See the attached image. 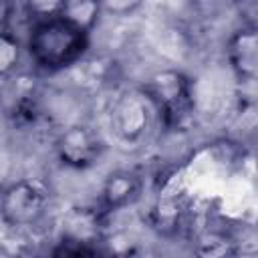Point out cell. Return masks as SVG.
Returning <instances> with one entry per match:
<instances>
[{
    "label": "cell",
    "mask_w": 258,
    "mask_h": 258,
    "mask_svg": "<svg viewBox=\"0 0 258 258\" xmlns=\"http://www.w3.org/2000/svg\"><path fill=\"white\" fill-rule=\"evenodd\" d=\"M147 0H101L103 14L115 16V18H125L135 14L139 8L145 6Z\"/></svg>",
    "instance_id": "11"
},
{
    "label": "cell",
    "mask_w": 258,
    "mask_h": 258,
    "mask_svg": "<svg viewBox=\"0 0 258 258\" xmlns=\"http://www.w3.org/2000/svg\"><path fill=\"white\" fill-rule=\"evenodd\" d=\"M153 107L155 121L165 131H179L196 113L194 81L175 67L151 73L137 87Z\"/></svg>",
    "instance_id": "2"
},
{
    "label": "cell",
    "mask_w": 258,
    "mask_h": 258,
    "mask_svg": "<svg viewBox=\"0 0 258 258\" xmlns=\"http://www.w3.org/2000/svg\"><path fill=\"white\" fill-rule=\"evenodd\" d=\"M56 16L91 34L103 16L101 0H64Z\"/></svg>",
    "instance_id": "8"
},
{
    "label": "cell",
    "mask_w": 258,
    "mask_h": 258,
    "mask_svg": "<svg viewBox=\"0 0 258 258\" xmlns=\"http://www.w3.org/2000/svg\"><path fill=\"white\" fill-rule=\"evenodd\" d=\"M155 121L153 107L139 89L121 91L109 107V131L121 145H139Z\"/></svg>",
    "instance_id": "5"
},
{
    "label": "cell",
    "mask_w": 258,
    "mask_h": 258,
    "mask_svg": "<svg viewBox=\"0 0 258 258\" xmlns=\"http://www.w3.org/2000/svg\"><path fill=\"white\" fill-rule=\"evenodd\" d=\"M62 2L64 0H20L18 4L22 6V10L30 20H38V18L56 16Z\"/></svg>",
    "instance_id": "10"
},
{
    "label": "cell",
    "mask_w": 258,
    "mask_h": 258,
    "mask_svg": "<svg viewBox=\"0 0 258 258\" xmlns=\"http://www.w3.org/2000/svg\"><path fill=\"white\" fill-rule=\"evenodd\" d=\"M12 161H14V157H12L10 149L0 143V189L10 181L8 177L12 173Z\"/></svg>",
    "instance_id": "12"
},
{
    "label": "cell",
    "mask_w": 258,
    "mask_h": 258,
    "mask_svg": "<svg viewBox=\"0 0 258 258\" xmlns=\"http://www.w3.org/2000/svg\"><path fill=\"white\" fill-rule=\"evenodd\" d=\"M14 2H20V0H14Z\"/></svg>",
    "instance_id": "14"
},
{
    "label": "cell",
    "mask_w": 258,
    "mask_h": 258,
    "mask_svg": "<svg viewBox=\"0 0 258 258\" xmlns=\"http://www.w3.org/2000/svg\"><path fill=\"white\" fill-rule=\"evenodd\" d=\"M91 34L60 16L30 20L24 50L32 64L48 75L73 69L89 54Z\"/></svg>",
    "instance_id": "1"
},
{
    "label": "cell",
    "mask_w": 258,
    "mask_h": 258,
    "mask_svg": "<svg viewBox=\"0 0 258 258\" xmlns=\"http://www.w3.org/2000/svg\"><path fill=\"white\" fill-rule=\"evenodd\" d=\"M50 198L36 179H10L0 189V224L12 230H34L48 214Z\"/></svg>",
    "instance_id": "3"
},
{
    "label": "cell",
    "mask_w": 258,
    "mask_h": 258,
    "mask_svg": "<svg viewBox=\"0 0 258 258\" xmlns=\"http://www.w3.org/2000/svg\"><path fill=\"white\" fill-rule=\"evenodd\" d=\"M24 42L10 30H0V81H8L16 75L22 60Z\"/></svg>",
    "instance_id": "9"
},
{
    "label": "cell",
    "mask_w": 258,
    "mask_h": 258,
    "mask_svg": "<svg viewBox=\"0 0 258 258\" xmlns=\"http://www.w3.org/2000/svg\"><path fill=\"white\" fill-rule=\"evenodd\" d=\"M107 141L99 129L85 121H71L56 129L52 137V153L60 165L83 171L101 161Z\"/></svg>",
    "instance_id": "4"
},
{
    "label": "cell",
    "mask_w": 258,
    "mask_h": 258,
    "mask_svg": "<svg viewBox=\"0 0 258 258\" xmlns=\"http://www.w3.org/2000/svg\"><path fill=\"white\" fill-rule=\"evenodd\" d=\"M16 4L14 0H0V30H8L14 12H16Z\"/></svg>",
    "instance_id": "13"
},
{
    "label": "cell",
    "mask_w": 258,
    "mask_h": 258,
    "mask_svg": "<svg viewBox=\"0 0 258 258\" xmlns=\"http://www.w3.org/2000/svg\"><path fill=\"white\" fill-rule=\"evenodd\" d=\"M228 67L234 79L242 85H252L258 77V28L256 24L238 26L226 40L224 48Z\"/></svg>",
    "instance_id": "6"
},
{
    "label": "cell",
    "mask_w": 258,
    "mask_h": 258,
    "mask_svg": "<svg viewBox=\"0 0 258 258\" xmlns=\"http://www.w3.org/2000/svg\"><path fill=\"white\" fill-rule=\"evenodd\" d=\"M143 198V177L133 169L111 171L99 191V208L103 214H117L133 208Z\"/></svg>",
    "instance_id": "7"
}]
</instances>
